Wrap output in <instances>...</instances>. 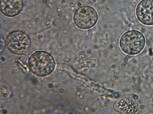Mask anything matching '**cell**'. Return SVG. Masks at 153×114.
I'll list each match as a JSON object with an SVG mask.
<instances>
[{
    "instance_id": "1",
    "label": "cell",
    "mask_w": 153,
    "mask_h": 114,
    "mask_svg": "<svg viewBox=\"0 0 153 114\" xmlns=\"http://www.w3.org/2000/svg\"><path fill=\"white\" fill-rule=\"evenodd\" d=\"M28 65L30 70L34 74L42 77L50 74L53 71L55 62L50 54L44 51H38L30 56Z\"/></svg>"
},
{
    "instance_id": "2",
    "label": "cell",
    "mask_w": 153,
    "mask_h": 114,
    "mask_svg": "<svg viewBox=\"0 0 153 114\" xmlns=\"http://www.w3.org/2000/svg\"><path fill=\"white\" fill-rule=\"evenodd\" d=\"M6 44L8 50L18 55H25L31 47V42L29 36L20 31L11 32L7 36Z\"/></svg>"
},
{
    "instance_id": "3",
    "label": "cell",
    "mask_w": 153,
    "mask_h": 114,
    "mask_svg": "<svg viewBox=\"0 0 153 114\" xmlns=\"http://www.w3.org/2000/svg\"><path fill=\"white\" fill-rule=\"evenodd\" d=\"M145 39L143 35L136 30L128 31L122 36L120 41V48L123 52L129 55L140 53L143 49Z\"/></svg>"
},
{
    "instance_id": "4",
    "label": "cell",
    "mask_w": 153,
    "mask_h": 114,
    "mask_svg": "<svg viewBox=\"0 0 153 114\" xmlns=\"http://www.w3.org/2000/svg\"><path fill=\"white\" fill-rule=\"evenodd\" d=\"M97 18L96 10L88 6H82L78 8L74 13L73 18L75 26L84 30L89 29L94 26Z\"/></svg>"
},
{
    "instance_id": "5",
    "label": "cell",
    "mask_w": 153,
    "mask_h": 114,
    "mask_svg": "<svg viewBox=\"0 0 153 114\" xmlns=\"http://www.w3.org/2000/svg\"><path fill=\"white\" fill-rule=\"evenodd\" d=\"M136 14L138 20L147 25H153V0H143L138 4Z\"/></svg>"
},
{
    "instance_id": "6",
    "label": "cell",
    "mask_w": 153,
    "mask_h": 114,
    "mask_svg": "<svg viewBox=\"0 0 153 114\" xmlns=\"http://www.w3.org/2000/svg\"><path fill=\"white\" fill-rule=\"evenodd\" d=\"M23 7L22 0H1L0 10L5 16L11 17L19 15Z\"/></svg>"
},
{
    "instance_id": "7",
    "label": "cell",
    "mask_w": 153,
    "mask_h": 114,
    "mask_svg": "<svg viewBox=\"0 0 153 114\" xmlns=\"http://www.w3.org/2000/svg\"><path fill=\"white\" fill-rule=\"evenodd\" d=\"M118 107L123 112H129L131 113H135L138 109L137 105L132 99H123L120 102Z\"/></svg>"
},
{
    "instance_id": "8",
    "label": "cell",
    "mask_w": 153,
    "mask_h": 114,
    "mask_svg": "<svg viewBox=\"0 0 153 114\" xmlns=\"http://www.w3.org/2000/svg\"><path fill=\"white\" fill-rule=\"evenodd\" d=\"M12 91L10 87L7 85L3 84L1 86L0 97L6 99L9 98L11 95Z\"/></svg>"
},
{
    "instance_id": "9",
    "label": "cell",
    "mask_w": 153,
    "mask_h": 114,
    "mask_svg": "<svg viewBox=\"0 0 153 114\" xmlns=\"http://www.w3.org/2000/svg\"><path fill=\"white\" fill-rule=\"evenodd\" d=\"M0 52L1 53L4 50L5 47V42L3 36L0 34Z\"/></svg>"
},
{
    "instance_id": "10",
    "label": "cell",
    "mask_w": 153,
    "mask_h": 114,
    "mask_svg": "<svg viewBox=\"0 0 153 114\" xmlns=\"http://www.w3.org/2000/svg\"><path fill=\"white\" fill-rule=\"evenodd\" d=\"M133 98L135 99H138V96L136 95H134L133 96Z\"/></svg>"
}]
</instances>
